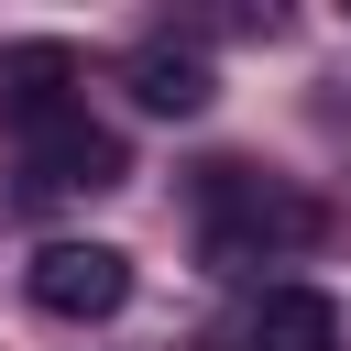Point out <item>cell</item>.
Wrapping results in <instances>:
<instances>
[{
    "instance_id": "obj_1",
    "label": "cell",
    "mask_w": 351,
    "mask_h": 351,
    "mask_svg": "<svg viewBox=\"0 0 351 351\" xmlns=\"http://www.w3.org/2000/svg\"><path fill=\"white\" fill-rule=\"evenodd\" d=\"M197 208H208V263H219V274H241V263L296 252V241L329 230L318 197L285 186V176H263V165H197Z\"/></svg>"
},
{
    "instance_id": "obj_2",
    "label": "cell",
    "mask_w": 351,
    "mask_h": 351,
    "mask_svg": "<svg viewBox=\"0 0 351 351\" xmlns=\"http://www.w3.org/2000/svg\"><path fill=\"white\" fill-rule=\"evenodd\" d=\"M22 285H33L44 318H121L132 307V252L121 241H44Z\"/></svg>"
},
{
    "instance_id": "obj_3",
    "label": "cell",
    "mask_w": 351,
    "mask_h": 351,
    "mask_svg": "<svg viewBox=\"0 0 351 351\" xmlns=\"http://www.w3.org/2000/svg\"><path fill=\"white\" fill-rule=\"evenodd\" d=\"M121 176H132V154H121V132H99L88 110L55 121V132H33V186H44V197H99V186H121Z\"/></svg>"
},
{
    "instance_id": "obj_4",
    "label": "cell",
    "mask_w": 351,
    "mask_h": 351,
    "mask_svg": "<svg viewBox=\"0 0 351 351\" xmlns=\"http://www.w3.org/2000/svg\"><path fill=\"white\" fill-rule=\"evenodd\" d=\"M0 110H11L22 143L55 132V121H77V55L66 44H0Z\"/></svg>"
},
{
    "instance_id": "obj_5",
    "label": "cell",
    "mask_w": 351,
    "mask_h": 351,
    "mask_svg": "<svg viewBox=\"0 0 351 351\" xmlns=\"http://www.w3.org/2000/svg\"><path fill=\"white\" fill-rule=\"evenodd\" d=\"M121 88H132L154 121H197V110L219 99V77H208V55H197V44H143V55L121 66Z\"/></svg>"
},
{
    "instance_id": "obj_6",
    "label": "cell",
    "mask_w": 351,
    "mask_h": 351,
    "mask_svg": "<svg viewBox=\"0 0 351 351\" xmlns=\"http://www.w3.org/2000/svg\"><path fill=\"white\" fill-rule=\"evenodd\" d=\"M252 351H351V329H340V307H329L318 285H263Z\"/></svg>"
}]
</instances>
